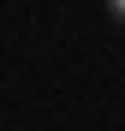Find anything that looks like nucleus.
<instances>
[{"label": "nucleus", "mask_w": 125, "mask_h": 131, "mask_svg": "<svg viewBox=\"0 0 125 131\" xmlns=\"http://www.w3.org/2000/svg\"><path fill=\"white\" fill-rule=\"evenodd\" d=\"M107 12H113V18H119V24H125V0H113V6H107Z\"/></svg>", "instance_id": "nucleus-1"}]
</instances>
